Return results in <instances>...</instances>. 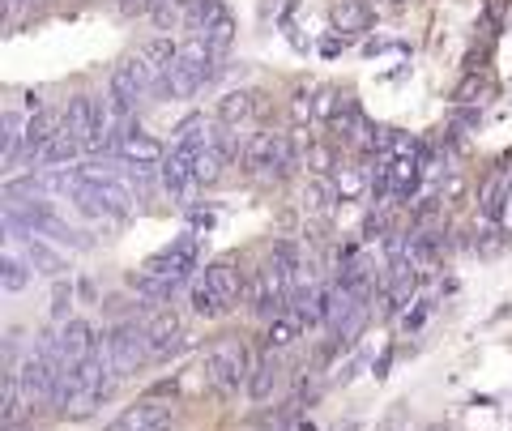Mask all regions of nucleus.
<instances>
[{"mask_svg":"<svg viewBox=\"0 0 512 431\" xmlns=\"http://www.w3.org/2000/svg\"><path fill=\"white\" fill-rule=\"evenodd\" d=\"M60 380H64V372H56V367L47 363V359L39 355V350H30V355L18 363V389H22L26 410L56 406V397H60Z\"/></svg>","mask_w":512,"mask_h":431,"instance_id":"nucleus-4","label":"nucleus"},{"mask_svg":"<svg viewBox=\"0 0 512 431\" xmlns=\"http://www.w3.org/2000/svg\"><path fill=\"white\" fill-rule=\"evenodd\" d=\"M333 188H338L342 201H359L367 193V175L359 167H338L333 171Z\"/></svg>","mask_w":512,"mask_h":431,"instance_id":"nucleus-20","label":"nucleus"},{"mask_svg":"<svg viewBox=\"0 0 512 431\" xmlns=\"http://www.w3.org/2000/svg\"><path fill=\"white\" fill-rule=\"evenodd\" d=\"M201 286H205V291H210L227 312L248 295V278H244V269L235 265V257H222V261H210V265H205Z\"/></svg>","mask_w":512,"mask_h":431,"instance_id":"nucleus-6","label":"nucleus"},{"mask_svg":"<svg viewBox=\"0 0 512 431\" xmlns=\"http://www.w3.org/2000/svg\"><path fill=\"white\" fill-rule=\"evenodd\" d=\"M82 150H86L82 141H77V137H73L69 129H64V133H60V137L52 141V146H47V150L39 154V167H52V171H60L64 163H73V158L82 154Z\"/></svg>","mask_w":512,"mask_h":431,"instance_id":"nucleus-17","label":"nucleus"},{"mask_svg":"<svg viewBox=\"0 0 512 431\" xmlns=\"http://www.w3.org/2000/svg\"><path fill=\"white\" fill-rule=\"evenodd\" d=\"M73 303V286H64V282H56V303H52V312L56 316H64V308Z\"/></svg>","mask_w":512,"mask_h":431,"instance_id":"nucleus-24","label":"nucleus"},{"mask_svg":"<svg viewBox=\"0 0 512 431\" xmlns=\"http://www.w3.org/2000/svg\"><path fill=\"white\" fill-rule=\"evenodd\" d=\"M201 376H205V389L218 393V397H231L244 380L252 376V359H248V346L244 342H218L210 355L201 363Z\"/></svg>","mask_w":512,"mask_h":431,"instance_id":"nucleus-2","label":"nucleus"},{"mask_svg":"<svg viewBox=\"0 0 512 431\" xmlns=\"http://www.w3.org/2000/svg\"><path fill=\"white\" fill-rule=\"evenodd\" d=\"M103 355H107V363H111V372H116V380L137 376L141 363H150V333H146V325L120 321V325L103 338Z\"/></svg>","mask_w":512,"mask_h":431,"instance_id":"nucleus-3","label":"nucleus"},{"mask_svg":"<svg viewBox=\"0 0 512 431\" xmlns=\"http://www.w3.org/2000/svg\"><path fill=\"white\" fill-rule=\"evenodd\" d=\"M436 431H444V427H436Z\"/></svg>","mask_w":512,"mask_h":431,"instance_id":"nucleus-26","label":"nucleus"},{"mask_svg":"<svg viewBox=\"0 0 512 431\" xmlns=\"http://www.w3.org/2000/svg\"><path fill=\"white\" fill-rule=\"evenodd\" d=\"M56 333H60V359H64L69 372L73 367H82V363H90L103 350V338L94 333L90 321H69V325H60Z\"/></svg>","mask_w":512,"mask_h":431,"instance_id":"nucleus-9","label":"nucleus"},{"mask_svg":"<svg viewBox=\"0 0 512 431\" xmlns=\"http://www.w3.org/2000/svg\"><path fill=\"white\" fill-rule=\"evenodd\" d=\"M278 376H282L278 355H265L261 363H256V367H252V376H248V397H252V402H269V397H274Z\"/></svg>","mask_w":512,"mask_h":431,"instance_id":"nucleus-16","label":"nucleus"},{"mask_svg":"<svg viewBox=\"0 0 512 431\" xmlns=\"http://www.w3.org/2000/svg\"><path fill=\"white\" fill-rule=\"evenodd\" d=\"M299 329H303V321H299L295 312L274 316V325H269V333H265V346H269V350H282V346H291V342L299 338Z\"/></svg>","mask_w":512,"mask_h":431,"instance_id":"nucleus-19","label":"nucleus"},{"mask_svg":"<svg viewBox=\"0 0 512 431\" xmlns=\"http://www.w3.org/2000/svg\"><path fill=\"white\" fill-rule=\"evenodd\" d=\"M244 163L261 175V180H282L295 167V146L286 133H256L244 146Z\"/></svg>","mask_w":512,"mask_h":431,"instance_id":"nucleus-5","label":"nucleus"},{"mask_svg":"<svg viewBox=\"0 0 512 431\" xmlns=\"http://www.w3.org/2000/svg\"><path fill=\"white\" fill-rule=\"evenodd\" d=\"M163 188H167V197L171 201H180V205H192V197L201 193V184H197V163H192V154L175 146L167 158H163Z\"/></svg>","mask_w":512,"mask_h":431,"instance_id":"nucleus-8","label":"nucleus"},{"mask_svg":"<svg viewBox=\"0 0 512 431\" xmlns=\"http://www.w3.org/2000/svg\"><path fill=\"white\" fill-rule=\"evenodd\" d=\"M329 18H333V30H338V35H359V30L372 26V9H367L363 0H333Z\"/></svg>","mask_w":512,"mask_h":431,"instance_id":"nucleus-13","label":"nucleus"},{"mask_svg":"<svg viewBox=\"0 0 512 431\" xmlns=\"http://www.w3.org/2000/svg\"><path fill=\"white\" fill-rule=\"evenodd\" d=\"M5 431H26V427L22 423H5Z\"/></svg>","mask_w":512,"mask_h":431,"instance_id":"nucleus-25","label":"nucleus"},{"mask_svg":"<svg viewBox=\"0 0 512 431\" xmlns=\"http://www.w3.org/2000/svg\"><path fill=\"white\" fill-rule=\"evenodd\" d=\"M192 39H205L210 47H218V52H222V47H231V39H235V18H231V9L218 5L210 18L197 26V35H192Z\"/></svg>","mask_w":512,"mask_h":431,"instance_id":"nucleus-14","label":"nucleus"},{"mask_svg":"<svg viewBox=\"0 0 512 431\" xmlns=\"http://www.w3.org/2000/svg\"><path fill=\"white\" fill-rule=\"evenodd\" d=\"M175 427V414L171 406H158V402H141V406H128L116 423L107 431H171Z\"/></svg>","mask_w":512,"mask_h":431,"instance_id":"nucleus-10","label":"nucleus"},{"mask_svg":"<svg viewBox=\"0 0 512 431\" xmlns=\"http://www.w3.org/2000/svg\"><path fill=\"white\" fill-rule=\"evenodd\" d=\"M146 333H150V359H167V355H175V350L184 346V325H180V316L175 312H158L154 321L146 325Z\"/></svg>","mask_w":512,"mask_h":431,"instance_id":"nucleus-12","label":"nucleus"},{"mask_svg":"<svg viewBox=\"0 0 512 431\" xmlns=\"http://www.w3.org/2000/svg\"><path fill=\"white\" fill-rule=\"evenodd\" d=\"M291 120L295 124H312L316 120V90H295L291 94Z\"/></svg>","mask_w":512,"mask_h":431,"instance_id":"nucleus-22","label":"nucleus"},{"mask_svg":"<svg viewBox=\"0 0 512 431\" xmlns=\"http://www.w3.org/2000/svg\"><path fill=\"white\" fill-rule=\"evenodd\" d=\"M252 107H256V94L252 90H231L227 99L218 103V120L222 124H244L252 116Z\"/></svg>","mask_w":512,"mask_h":431,"instance_id":"nucleus-18","label":"nucleus"},{"mask_svg":"<svg viewBox=\"0 0 512 431\" xmlns=\"http://www.w3.org/2000/svg\"><path fill=\"white\" fill-rule=\"evenodd\" d=\"M483 94H487V82H483V77H466V82H461L457 86V103H483Z\"/></svg>","mask_w":512,"mask_h":431,"instance_id":"nucleus-23","label":"nucleus"},{"mask_svg":"<svg viewBox=\"0 0 512 431\" xmlns=\"http://www.w3.org/2000/svg\"><path fill=\"white\" fill-rule=\"evenodd\" d=\"M30 274H35V269L22 261V252H18V248H5V257H0V291H5V295L26 291Z\"/></svg>","mask_w":512,"mask_h":431,"instance_id":"nucleus-15","label":"nucleus"},{"mask_svg":"<svg viewBox=\"0 0 512 431\" xmlns=\"http://www.w3.org/2000/svg\"><path fill=\"white\" fill-rule=\"evenodd\" d=\"M26 137H30V120L22 111L13 107L0 111V158H5V167H18L26 158Z\"/></svg>","mask_w":512,"mask_h":431,"instance_id":"nucleus-11","label":"nucleus"},{"mask_svg":"<svg viewBox=\"0 0 512 431\" xmlns=\"http://www.w3.org/2000/svg\"><path fill=\"white\" fill-rule=\"evenodd\" d=\"M192 312H197V316H205V321H218V316H227V308H222V303H218L210 291H205L201 282L192 286Z\"/></svg>","mask_w":512,"mask_h":431,"instance_id":"nucleus-21","label":"nucleus"},{"mask_svg":"<svg viewBox=\"0 0 512 431\" xmlns=\"http://www.w3.org/2000/svg\"><path fill=\"white\" fill-rule=\"evenodd\" d=\"M218 77V47H210L205 39H188L180 43V60L171 65L167 82H163V94L171 99H192L205 82Z\"/></svg>","mask_w":512,"mask_h":431,"instance_id":"nucleus-1","label":"nucleus"},{"mask_svg":"<svg viewBox=\"0 0 512 431\" xmlns=\"http://www.w3.org/2000/svg\"><path fill=\"white\" fill-rule=\"evenodd\" d=\"M120 158V163H133V167H163V158H167V150H163V141L158 137H150V133H141V129H133V124H120V133H116V150H111Z\"/></svg>","mask_w":512,"mask_h":431,"instance_id":"nucleus-7","label":"nucleus"}]
</instances>
